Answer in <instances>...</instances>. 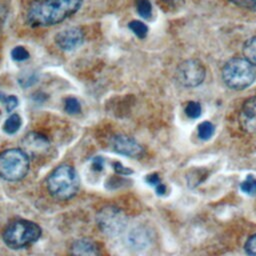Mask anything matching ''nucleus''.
<instances>
[{"label": "nucleus", "mask_w": 256, "mask_h": 256, "mask_svg": "<svg viewBox=\"0 0 256 256\" xmlns=\"http://www.w3.org/2000/svg\"><path fill=\"white\" fill-rule=\"evenodd\" d=\"M92 168L95 171H102L104 168V160L102 157H95L92 159Z\"/></svg>", "instance_id": "cd10ccee"}, {"label": "nucleus", "mask_w": 256, "mask_h": 256, "mask_svg": "<svg viewBox=\"0 0 256 256\" xmlns=\"http://www.w3.org/2000/svg\"><path fill=\"white\" fill-rule=\"evenodd\" d=\"M232 3H234L236 6L249 9V10H255L256 9V0H230Z\"/></svg>", "instance_id": "bb28decb"}, {"label": "nucleus", "mask_w": 256, "mask_h": 256, "mask_svg": "<svg viewBox=\"0 0 256 256\" xmlns=\"http://www.w3.org/2000/svg\"><path fill=\"white\" fill-rule=\"evenodd\" d=\"M129 29L140 39H143L146 37L148 33V27L139 20H133L128 24Z\"/></svg>", "instance_id": "a211bd4d"}, {"label": "nucleus", "mask_w": 256, "mask_h": 256, "mask_svg": "<svg viewBox=\"0 0 256 256\" xmlns=\"http://www.w3.org/2000/svg\"><path fill=\"white\" fill-rule=\"evenodd\" d=\"M240 189L247 195H256V178L253 175H248L240 184Z\"/></svg>", "instance_id": "f3484780"}, {"label": "nucleus", "mask_w": 256, "mask_h": 256, "mask_svg": "<svg viewBox=\"0 0 256 256\" xmlns=\"http://www.w3.org/2000/svg\"><path fill=\"white\" fill-rule=\"evenodd\" d=\"M127 240L129 245L134 249H143L149 244L150 237L146 229L142 227H137L130 231Z\"/></svg>", "instance_id": "ddd939ff"}, {"label": "nucleus", "mask_w": 256, "mask_h": 256, "mask_svg": "<svg viewBox=\"0 0 256 256\" xmlns=\"http://www.w3.org/2000/svg\"><path fill=\"white\" fill-rule=\"evenodd\" d=\"M244 58L253 66H256V36L248 39L243 46Z\"/></svg>", "instance_id": "4468645a"}, {"label": "nucleus", "mask_w": 256, "mask_h": 256, "mask_svg": "<svg viewBox=\"0 0 256 256\" xmlns=\"http://www.w3.org/2000/svg\"><path fill=\"white\" fill-rule=\"evenodd\" d=\"M146 181H147L151 186H153V187L155 188L156 193H157L158 195H163V194H165V192H166V187H165V185L161 182V180H160L158 174H155V173H154V174L148 175V176L146 177Z\"/></svg>", "instance_id": "4be33fe9"}, {"label": "nucleus", "mask_w": 256, "mask_h": 256, "mask_svg": "<svg viewBox=\"0 0 256 256\" xmlns=\"http://www.w3.org/2000/svg\"><path fill=\"white\" fill-rule=\"evenodd\" d=\"M206 69L197 59H188L180 63L175 72L177 82L187 88L199 86L205 79Z\"/></svg>", "instance_id": "0eeeda50"}, {"label": "nucleus", "mask_w": 256, "mask_h": 256, "mask_svg": "<svg viewBox=\"0 0 256 256\" xmlns=\"http://www.w3.org/2000/svg\"><path fill=\"white\" fill-rule=\"evenodd\" d=\"M84 41V34L78 27H69L63 29L55 36V43L63 51H72Z\"/></svg>", "instance_id": "1a4fd4ad"}, {"label": "nucleus", "mask_w": 256, "mask_h": 256, "mask_svg": "<svg viewBox=\"0 0 256 256\" xmlns=\"http://www.w3.org/2000/svg\"><path fill=\"white\" fill-rule=\"evenodd\" d=\"M201 112H202V107L200 103L196 101H189L185 106V114L191 119L198 118L201 115Z\"/></svg>", "instance_id": "412c9836"}, {"label": "nucleus", "mask_w": 256, "mask_h": 256, "mask_svg": "<svg viewBox=\"0 0 256 256\" xmlns=\"http://www.w3.org/2000/svg\"><path fill=\"white\" fill-rule=\"evenodd\" d=\"M21 124H22L21 117L18 114H12L5 121L3 125V130L7 134H14L19 130V128L21 127Z\"/></svg>", "instance_id": "2eb2a0df"}, {"label": "nucleus", "mask_w": 256, "mask_h": 256, "mask_svg": "<svg viewBox=\"0 0 256 256\" xmlns=\"http://www.w3.org/2000/svg\"><path fill=\"white\" fill-rule=\"evenodd\" d=\"M37 81V75L33 71H27L22 73V75L19 77V84L23 87H27L32 85Z\"/></svg>", "instance_id": "393cba45"}, {"label": "nucleus", "mask_w": 256, "mask_h": 256, "mask_svg": "<svg viewBox=\"0 0 256 256\" xmlns=\"http://www.w3.org/2000/svg\"><path fill=\"white\" fill-rule=\"evenodd\" d=\"M239 122L243 130L248 133L256 132V96L247 99L241 108Z\"/></svg>", "instance_id": "9b49d317"}, {"label": "nucleus", "mask_w": 256, "mask_h": 256, "mask_svg": "<svg viewBox=\"0 0 256 256\" xmlns=\"http://www.w3.org/2000/svg\"><path fill=\"white\" fill-rule=\"evenodd\" d=\"M42 230L35 222L19 219L10 223L3 232V241L11 249H22L38 241Z\"/></svg>", "instance_id": "7ed1b4c3"}, {"label": "nucleus", "mask_w": 256, "mask_h": 256, "mask_svg": "<svg viewBox=\"0 0 256 256\" xmlns=\"http://www.w3.org/2000/svg\"><path fill=\"white\" fill-rule=\"evenodd\" d=\"M166 1H176V0H166Z\"/></svg>", "instance_id": "c756f323"}, {"label": "nucleus", "mask_w": 256, "mask_h": 256, "mask_svg": "<svg viewBox=\"0 0 256 256\" xmlns=\"http://www.w3.org/2000/svg\"><path fill=\"white\" fill-rule=\"evenodd\" d=\"M113 166H114V170H115L118 174L128 175V174H131V173H132V171H131L130 169L124 167V166H123L121 163H119V162H115V163L113 164Z\"/></svg>", "instance_id": "c85d7f7f"}, {"label": "nucleus", "mask_w": 256, "mask_h": 256, "mask_svg": "<svg viewBox=\"0 0 256 256\" xmlns=\"http://www.w3.org/2000/svg\"><path fill=\"white\" fill-rule=\"evenodd\" d=\"M46 185L49 193L54 198L69 200L77 194L80 187V179L74 167L62 164L49 174Z\"/></svg>", "instance_id": "f03ea898"}, {"label": "nucleus", "mask_w": 256, "mask_h": 256, "mask_svg": "<svg viewBox=\"0 0 256 256\" xmlns=\"http://www.w3.org/2000/svg\"><path fill=\"white\" fill-rule=\"evenodd\" d=\"M224 83L233 90H243L255 80L253 65L245 58H233L226 62L222 69Z\"/></svg>", "instance_id": "20e7f679"}, {"label": "nucleus", "mask_w": 256, "mask_h": 256, "mask_svg": "<svg viewBox=\"0 0 256 256\" xmlns=\"http://www.w3.org/2000/svg\"><path fill=\"white\" fill-rule=\"evenodd\" d=\"M22 149L28 156L36 157L45 153L50 147L48 139L39 133H29L22 140Z\"/></svg>", "instance_id": "9d476101"}, {"label": "nucleus", "mask_w": 256, "mask_h": 256, "mask_svg": "<svg viewBox=\"0 0 256 256\" xmlns=\"http://www.w3.org/2000/svg\"><path fill=\"white\" fill-rule=\"evenodd\" d=\"M245 251L249 255L256 256V234L250 236L245 243Z\"/></svg>", "instance_id": "a878e982"}, {"label": "nucleus", "mask_w": 256, "mask_h": 256, "mask_svg": "<svg viewBox=\"0 0 256 256\" xmlns=\"http://www.w3.org/2000/svg\"><path fill=\"white\" fill-rule=\"evenodd\" d=\"M11 57L13 60H15L17 62H22L29 58V52L27 51V49L25 47L17 46L15 48H13V50L11 51Z\"/></svg>", "instance_id": "b1692460"}, {"label": "nucleus", "mask_w": 256, "mask_h": 256, "mask_svg": "<svg viewBox=\"0 0 256 256\" xmlns=\"http://www.w3.org/2000/svg\"><path fill=\"white\" fill-rule=\"evenodd\" d=\"M81 0H34L27 11L26 20L32 27L56 25L73 15Z\"/></svg>", "instance_id": "f257e3e1"}, {"label": "nucleus", "mask_w": 256, "mask_h": 256, "mask_svg": "<svg viewBox=\"0 0 256 256\" xmlns=\"http://www.w3.org/2000/svg\"><path fill=\"white\" fill-rule=\"evenodd\" d=\"M0 103L5 107L7 112H12L18 106V99L14 95H7L0 92Z\"/></svg>", "instance_id": "aec40b11"}, {"label": "nucleus", "mask_w": 256, "mask_h": 256, "mask_svg": "<svg viewBox=\"0 0 256 256\" xmlns=\"http://www.w3.org/2000/svg\"><path fill=\"white\" fill-rule=\"evenodd\" d=\"M136 9L144 19H149L152 16V5L149 0H136Z\"/></svg>", "instance_id": "6ab92c4d"}, {"label": "nucleus", "mask_w": 256, "mask_h": 256, "mask_svg": "<svg viewBox=\"0 0 256 256\" xmlns=\"http://www.w3.org/2000/svg\"><path fill=\"white\" fill-rule=\"evenodd\" d=\"M99 229L107 236L116 237L121 235L127 226V216L123 210L115 206L103 207L96 216Z\"/></svg>", "instance_id": "423d86ee"}, {"label": "nucleus", "mask_w": 256, "mask_h": 256, "mask_svg": "<svg viewBox=\"0 0 256 256\" xmlns=\"http://www.w3.org/2000/svg\"><path fill=\"white\" fill-rule=\"evenodd\" d=\"M28 154L19 148L7 149L0 153V176L7 181H19L29 171Z\"/></svg>", "instance_id": "39448f33"}, {"label": "nucleus", "mask_w": 256, "mask_h": 256, "mask_svg": "<svg viewBox=\"0 0 256 256\" xmlns=\"http://www.w3.org/2000/svg\"><path fill=\"white\" fill-rule=\"evenodd\" d=\"M110 145L116 153L131 158H139L144 153L143 147L134 138L127 135L113 136Z\"/></svg>", "instance_id": "6e6552de"}, {"label": "nucleus", "mask_w": 256, "mask_h": 256, "mask_svg": "<svg viewBox=\"0 0 256 256\" xmlns=\"http://www.w3.org/2000/svg\"><path fill=\"white\" fill-rule=\"evenodd\" d=\"M197 132L200 139L209 140L214 135L215 126L209 121H204L201 124H199Z\"/></svg>", "instance_id": "dca6fc26"}, {"label": "nucleus", "mask_w": 256, "mask_h": 256, "mask_svg": "<svg viewBox=\"0 0 256 256\" xmlns=\"http://www.w3.org/2000/svg\"><path fill=\"white\" fill-rule=\"evenodd\" d=\"M65 111L69 114H77L81 111V104L78 99L74 97H69L65 100Z\"/></svg>", "instance_id": "5701e85b"}, {"label": "nucleus", "mask_w": 256, "mask_h": 256, "mask_svg": "<svg viewBox=\"0 0 256 256\" xmlns=\"http://www.w3.org/2000/svg\"><path fill=\"white\" fill-rule=\"evenodd\" d=\"M70 252L73 255L80 256H94L100 253L98 245L93 240L87 238L74 241L70 247Z\"/></svg>", "instance_id": "f8f14e48"}]
</instances>
